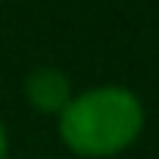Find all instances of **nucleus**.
I'll return each instance as SVG.
<instances>
[{"mask_svg":"<svg viewBox=\"0 0 159 159\" xmlns=\"http://www.w3.org/2000/svg\"><path fill=\"white\" fill-rule=\"evenodd\" d=\"M0 159H10V131H7L3 119H0Z\"/></svg>","mask_w":159,"mask_h":159,"instance_id":"obj_3","label":"nucleus"},{"mask_svg":"<svg viewBox=\"0 0 159 159\" xmlns=\"http://www.w3.org/2000/svg\"><path fill=\"white\" fill-rule=\"evenodd\" d=\"M147 128V106L128 84L103 81L75 91L56 116L59 143L78 159H116Z\"/></svg>","mask_w":159,"mask_h":159,"instance_id":"obj_1","label":"nucleus"},{"mask_svg":"<svg viewBox=\"0 0 159 159\" xmlns=\"http://www.w3.org/2000/svg\"><path fill=\"white\" fill-rule=\"evenodd\" d=\"M75 88L66 69L59 66H34L25 81H22V97L38 116H59V109L72 100Z\"/></svg>","mask_w":159,"mask_h":159,"instance_id":"obj_2","label":"nucleus"}]
</instances>
